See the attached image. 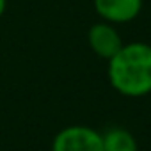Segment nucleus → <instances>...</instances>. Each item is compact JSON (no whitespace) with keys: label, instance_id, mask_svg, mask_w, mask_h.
<instances>
[{"label":"nucleus","instance_id":"obj_1","mask_svg":"<svg viewBox=\"0 0 151 151\" xmlns=\"http://www.w3.org/2000/svg\"><path fill=\"white\" fill-rule=\"evenodd\" d=\"M107 77L116 93L126 98L151 94V45L144 41L124 43L107 60Z\"/></svg>","mask_w":151,"mask_h":151},{"label":"nucleus","instance_id":"obj_2","mask_svg":"<svg viewBox=\"0 0 151 151\" xmlns=\"http://www.w3.org/2000/svg\"><path fill=\"white\" fill-rule=\"evenodd\" d=\"M52 151H103V137L93 126L69 124L55 133Z\"/></svg>","mask_w":151,"mask_h":151},{"label":"nucleus","instance_id":"obj_3","mask_svg":"<svg viewBox=\"0 0 151 151\" xmlns=\"http://www.w3.org/2000/svg\"><path fill=\"white\" fill-rule=\"evenodd\" d=\"M96 14L112 25L133 22L144 7V0H93Z\"/></svg>","mask_w":151,"mask_h":151},{"label":"nucleus","instance_id":"obj_4","mask_svg":"<svg viewBox=\"0 0 151 151\" xmlns=\"http://www.w3.org/2000/svg\"><path fill=\"white\" fill-rule=\"evenodd\" d=\"M87 43H89L91 50L100 59H105V60H109L112 55H116L119 52V48L124 45L116 25L103 22V20L91 25V29L87 30Z\"/></svg>","mask_w":151,"mask_h":151},{"label":"nucleus","instance_id":"obj_5","mask_svg":"<svg viewBox=\"0 0 151 151\" xmlns=\"http://www.w3.org/2000/svg\"><path fill=\"white\" fill-rule=\"evenodd\" d=\"M103 151H139L137 139L123 126H112L101 133Z\"/></svg>","mask_w":151,"mask_h":151},{"label":"nucleus","instance_id":"obj_6","mask_svg":"<svg viewBox=\"0 0 151 151\" xmlns=\"http://www.w3.org/2000/svg\"><path fill=\"white\" fill-rule=\"evenodd\" d=\"M6 9H7V0H0V18L4 16Z\"/></svg>","mask_w":151,"mask_h":151}]
</instances>
